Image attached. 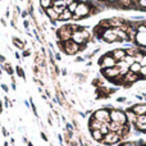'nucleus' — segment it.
<instances>
[{
	"label": "nucleus",
	"instance_id": "obj_18",
	"mask_svg": "<svg viewBox=\"0 0 146 146\" xmlns=\"http://www.w3.org/2000/svg\"><path fill=\"white\" fill-rule=\"evenodd\" d=\"M126 115H127V121H128V123H133L135 124L137 122V115L132 110H129V109L127 110Z\"/></svg>",
	"mask_w": 146,
	"mask_h": 146
},
{
	"label": "nucleus",
	"instance_id": "obj_47",
	"mask_svg": "<svg viewBox=\"0 0 146 146\" xmlns=\"http://www.w3.org/2000/svg\"><path fill=\"white\" fill-rule=\"evenodd\" d=\"M131 1L133 3V4H136V3H137V0H131Z\"/></svg>",
	"mask_w": 146,
	"mask_h": 146
},
{
	"label": "nucleus",
	"instance_id": "obj_38",
	"mask_svg": "<svg viewBox=\"0 0 146 146\" xmlns=\"http://www.w3.org/2000/svg\"><path fill=\"white\" fill-rule=\"evenodd\" d=\"M28 55H31V51L26 50V51H25V53H23V56H28Z\"/></svg>",
	"mask_w": 146,
	"mask_h": 146
},
{
	"label": "nucleus",
	"instance_id": "obj_39",
	"mask_svg": "<svg viewBox=\"0 0 146 146\" xmlns=\"http://www.w3.org/2000/svg\"><path fill=\"white\" fill-rule=\"evenodd\" d=\"M55 58H56V60H60V54L56 53V54H55Z\"/></svg>",
	"mask_w": 146,
	"mask_h": 146
},
{
	"label": "nucleus",
	"instance_id": "obj_8",
	"mask_svg": "<svg viewBox=\"0 0 146 146\" xmlns=\"http://www.w3.org/2000/svg\"><path fill=\"white\" fill-rule=\"evenodd\" d=\"M101 74L103 77H105L106 80L109 81H113V80H117L119 77V68L118 67H111V68H105V69H101ZM122 77V76H121Z\"/></svg>",
	"mask_w": 146,
	"mask_h": 146
},
{
	"label": "nucleus",
	"instance_id": "obj_17",
	"mask_svg": "<svg viewBox=\"0 0 146 146\" xmlns=\"http://www.w3.org/2000/svg\"><path fill=\"white\" fill-rule=\"evenodd\" d=\"M91 136H92V139L95 140L96 142H101L104 135L100 132V129H94V131H91Z\"/></svg>",
	"mask_w": 146,
	"mask_h": 146
},
{
	"label": "nucleus",
	"instance_id": "obj_1",
	"mask_svg": "<svg viewBox=\"0 0 146 146\" xmlns=\"http://www.w3.org/2000/svg\"><path fill=\"white\" fill-rule=\"evenodd\" d=\"M91 14V4L90 1L88 3H85V1H78V5H77V9L76 12L73 13V17H72V21H81L82 18L85 17H90Z\"/></svg>",
	"mask_w": 146,
	"mask_h": 146
},
{
	"label": "nucleus",
	"instance_id": "obj_40",
	"mask_svg": "<svg viewBox=\"0 0 146 146\" xmlns=\"http://www.w3.org/2000/svg\"><path fill=\"white\" fill-rule=\"evenodd\" d=\"M41 136H42V139L45 140V141H48V137H46V135H45V133H41Z\"/></svg>",
	"mask_w": 146,
	"mask_h": 146
},
{
	"label": "nucleus",
	"instance_id": "obj_46",
	"mask_svg": "<svg viewBox=\"0 0 146 146\" xmlns=\"http://www.w3.org/2000/svg\"><path fill=\"white\" fill-rule=\"evenodd\" d=\"M98 1H103V3H106L108 0H98Z\"/></svg>",
	"mask_w": 146,
	"mask_h": 146
},
{
	"label": "nucleus",
	"instance_id": "obj_12",
	"mask_svg": "<svg viewBox=\"0 0 146 146\" xmlns=\"http://www.w3.org/2000/svg\"><path fill=\"white\" fill-rule=\"evenodd\" d=\"M139 80H140L139 74H135V73H132V72H128L126 76H123V86H131L132 83H135Z\"/></svg>",
	"mask_w": 146,
	"mask_h": 146
},
{
	"label": "nucleus",
	"instance_id": "obj_50",
	"mask_svg": "<svg viewBox=\"0 0 146 146\" xmlns=\"http://www.w3.org/2000/svg\"><path fill=\"white\" fill-rule=\"evenodd\" d=\"M145 25H146V19H145Z\"/></svg>",
	"mask_w": 146,
	"mask_h": 146
},
{
	"label": "nucleus",
	"instance_id": "obj_43",
	"mask_svg": "<svg viewBox=\"0 0 146 146\" xmlns=\"http://www.w3.org/2000/svg\"><path fill=\"white\" fill-rule=\"evenodd\" d=\"M86 66H87V67H91V66H92V62H87V64H86Z\"/></svg>",
	"mask_w": 146,
	"mask_h": 146
},
{
	"label": "nucleus",
	"instance_id": "obj_36",
	"mask_svg": "<svg viewBox=\"0 0 146 146\" xmlns=\"http://www.w3.org/2000/svg\"><path fill=\"white\" fill-rule=\"evenodd\" d=\"M136 99H137V100H140V101H142V100H144V96H142V95H136Z\"/></svg>",
	"mask_w": 146,
	"mask_h": 146
},
{
	"label": "nucleus",
	"instance_id": "obj_33",
	"mask_svg": "<svg viewBox=\"0 0 146 146\" xmlns=\"http://www.w3.org/2000/svg\"><path fill=\"white\" fill-rule=\"evenodd\" d=\"M140 66H141V67H146V53H144L141 60H140Z\"/></svg>",
	"mask_w": 146,
	"mask_h": 146
},
{
	"label": "nucleus",
	"instance_id": "obj_27",
	"mask_svg": "<svg viewBox=\"0 0 146 146\" xmlns=\"http://www.w3.org/2000/svg\"><path fill=\"white\" fill-rule=\"evenodd\" d=\"M108 123H109V122H108ZM108 123H103V124H101V127H100V132L104 135V136H105L106 133H109V132H110V131H109Z\"/></svg>",
	"mask_w": 146,
	"mask_h": 146
},
{
	"label": "nucleus",
	"instance_id": "obj_16",
	"mask_svg": "<svg viewBox=\"0 0 146 146\" xmlns=\"http://www.w3.org/2000/svg\"><path fill=\"white\" fill-rule=\"evenodd\" d=\"M101 124H103L101 122L96 121L95 118H92V117H91L90 123H88V128H90V131H94V129H100Z\"/></svg>",
	"mask_w": 146,
	"mask_h": 146
},
{
	"label": "nucleus",
	"instance_id": "obj_24",
	"mask_svg": "<svg viewBox=\"0 0 146 146\" xmlns=\"http://www.w3.org/2000/svg\"><path fill=\"white\" fill-rule=\"evenodd\" d=\"M77 5H78V0H74V1L71 3V4H69L68 7H67V9H68L69 12H71L72 14H73V13L76 12V9H77Z\"/></svg>",
	"mask_w": 146,
	"mask_h": 146
},
{
	"label": "nucleus",
	"instance_id": "obj_48",
	"mask_svg": "<svg viewBox=\"0 0 146 146\" xmlns=\"http://www.w3.org/2000/svg\"><path fill=\"white\" fill-rule=\"evenodd\" d=\"M28 146H33L32 144H31V142H28Z\"/></svg>",
	"mask_w": 146,
	"mask_h": 146
},
{
	"label": "nucleus",
	"instance_id": "obj_23",
	"mask_svg": "<svg viewBox=\"0 0 146 146\" xmlns=\"http://www.w3.org/2000/svg\"><path fill=\"white\" fill-rule=\"evenodd\" d=\"M51 5H53V1H51V0H40V7H41L42 10L50 8Z\"/></svg>",
	"mask_w": 146,
	"mask_h": 146
},
{
	"label": "nucleus",
	"instance_id": "obj_31",
	"mask_svg": "<svg viewBox=\"0 0 146 146\" xmlns=\"http://www.w3.org/2000/svg\"><path fill=\"white\" fill-rule=\"evenodd\" d=\"M15 71H17V74H18V76H19V77H22V78H23V80H26V74H25V72H23V69H22V68H21V67H19V66H18V67H17V68H15Z\"/></svg>",
	"mask_w": 146,
	"mask_h": 146
},
{
	"label": "nucleus",
	"instance_id": "obj_6",
	"mask_svg": "<svg viewBox=\"0 0 146 146\" xmlns=\"http://www.w3.org/2000/svg\"><path fill=\"white\" fill-rule=\"evenodd\" d=\"M92 118H95L96 121L101 122V123H108L110 122V110L109 109H99L92 114Z\"/></svg>",
	"mask_w": 146,
	"mask_h": 146
},
{
	"label": "nucleus",
	"instance_id": "obj_15",
	"mask_svg": "<svg viewBox=\"0 0 146 146\" xmlns=\"http://www.w3.org/2000/svg\"><path fill=\"white\" fill-rule=\"evenodd\" d=\"M72 17H73L72 13L69 12L68 9H66L60 15H59V19L58 21H60V22H68V21H72Z\"/></svg>",
	"mask_w": 146,
	"mask_h": 146
},
{
	"label": "nucleus",
	"instance_id": "obj_19",
	"mask_svg": "<svg viewBox=\"0 0 146 146\" xmlns=\"http://www.w3.org/2000/svg\"><path fill=\"white\" fill-rule=\"evenodd\" d=\"M13 44H14V45L19 49V50H23V49H25V46H26L25 41H21L18 37H13Z\"/></svg>",
	"mask_w": 146,
	"mask_h": 146
},
{
	"label": "nucleus",
	"instance_id": "obj_5",
	"mask_svg": "<svg viewBox=\"0 0 146 146\" xmlns=\"http://www.w3.org/2000/svg\"><path fill=\"white\" fill-rule=\"evenodd\" d=\"M117 62L114 60V58L110 55V53H106L99 59V66H100L101 69L105 68H111V67H115Z\"/></svg>",
	"mask_w": 146,
	"mask_h": 146
},
{
	"label": "nucleus",
	"instance_id": "obj_3",
	"mask_svg": "<svg viewBox=\"0 0 146 146\" xmlns=\"http://www.w3.org/2000/svg\"><path fill=\"white\" fill-rule=\"evenodd\" d=\"M110 121L111 122H117L119 124H127V115L124 111L119 110V109H110Z\"/></svg>",
	"mask_w": 146,
	"mask_h": 146
},
{
	"label": "nucleus",
	"instance_id": "obj_29",
	"mask_svg": "<svg viewBox=\"0 0 146 146\" xmlns=\"http://www.w3.org/2000/svg\"><path fill=\"white\" fill-rule=\"evenodd\" d=\"M3 67L5 68V71H7L8 74H10V76L13 74V68H12V66H10L9 63H4V64H3Z\"/></svg>",
	"mask_w": 146,
	"mask_h": 146
},
{
	"label": "nucleus",
	"instance_id": "obj_45",
	"mask_svg": "<svg viewBox=\"0 0 146 146\" xmlns=\"http://www.w3.org/2000/svg\"><path fill=\"white\" fill-rule=\"evenodd\" d=\"M3 111V105H1V101H0V113Z\"/></svg>",
	"mask_w": 146,
	"mask_h": 146
},
{
	"label": "nucleus",
	"instance_id": "obj_37",
	"mask_svg": "<svg viewBox=\"0 0 146 146\" xmlns=\"http://www.w3.org/2000/svg\"><path fill=\"white\" fill-rule=\"evenodd\" d=\"M0 63H1V64H4V63H5V58H4L3 55H0Z\"/></svg>",
	"mask_w": 146,
	"mask_h": 146
},
{
	"label": "nucleus",
	"instance_id": "obj_22",
	"mask_svg": "<svg viewBox=\"0 0 146 146\" xmlns=\"http://www.w3.org/2000/svg\"><path fill=\"white\" fill-rule=\"evenodd\" d=\"M126 50V55H129V56H135L136 55V53L140 50L139 48H133V46H129V48H127V49H124Z\"/></svg>",
	"mask_w": 146,
	"mask_h": 146
},
{
	"label": "nucleus",
	"instance_id": "obj_10",
	"mask_svg": "<svg viewBox=\"0 0 146 146\" xmlns=\"http://www.w3.org/2000/svg\"><path fill=\"white\" fill-rule=\"evenodd\" d=\"M108 22L110 28H122V30L126 28V19H123V18L113 17V18H109Z\"/></svg>",
	"mask_w": 146,
	"mask_h": 146
},
{
	"label": "nucleus",
	"instance_id": "obj_35",
	"mask_svg": "<svg viewBox=\"0 0 146 146\" xmlns=\"http://www.w3.org/2000/svg\"><path fill=\"white\" fill-rule=\"evenodd\" d=\"M124 101H127L126 98H117V103H124Z\"/></svg>",
	"mask_w": 146,
	"mask_h": 146
},
{
	"label": "nucleus",
	"instance_id": "obj_26",
	"mask_svg": "<svg viewBox=\"0 0 146 146\" xmlns=\"http://www.w3.org/2000/svg\"><path fill=\"white\" fill-rule=\"evenodd\" d=\"M123 62L127 64V66H131V64H133V63H135V58H133V56L126 55V56L123 58Z\"/></svg>",
	"mask_w": 146,
	"mask_h": 146
},
{
	"label": "nucleus",
	"instance_id": "obj_13",
	"mask_svg": "<svg viewBox=\"0 0 146 146\" xmlns=\"http://www.w3.org/2000/svg\"><path fill=\"white\" fill-rule=\"evenodd\" d=\"M110 55L114 58L115 62H119V60H123V58L126 56V50L122 48L119 49H114V50L110 51Z\"/></svg>",
	"mask_w": 146,
	"mask_h": 146
},
{
	"label": "nucleus",
	"instance_id": "obj_11",
	"mask_svg": "<svg viewBox=\"0 0 146 146\" xmlns=\"http://www.w3.org/2000/svg\"><path fill=\"white\" fill-rule=\"evenodd\" d=\"M133 45H136L137 48H144L146 49V32H137L135 36Z\"/></svg>",
	"mask_w": 146,
	"mask_h": 146
},
{
	"label": "nucleus",
	"instance_id": "obj_4",
	"mask_svg": "<svg viewBox=\"0 0 146 146\" xmlns=\"http://www.w3.org/2000/svg\"><path fill=\"white\" fill-rule=\"evenodd\" d=\"M56 37H58L59 42H66V41H69L72 37V31L69 28L68 25L62 26L60 28H58L56 31Z\"/></svg>",
	"mask_w": 146,
	"mask_h": 146
},
{
	"label": "nucleus",
	"instance_id": "obj_20",
	"mask_svg": "<svg viewBox=\"0 0 146 146\" xmlns=\"http://www.w3.org/2000/svg\"><path fill=\"white\" fill-rule=\"evenodd\" d=\"M135 8H137L136 10H141V12L146 10V0H137V3L135 4Z\"/></svg>",
	"mask_w": 146,
	"mask_h": 146
},
{
	"label": "nucleus",
	"instance_id": "obj_42",
	"mask_svg": "<svg viewBox=\"0 0 146 146\" xmlns=\"http://www.w3.org/2000/svg\"><path fill=\"white\" fill-rule=\"evenodd\" d=\"M62 74H63V76H67V69H63V72H62Z\"/></svg>",
	"mask_w": 146,
	"mask_h": 146
},
{
	"label": "nucleus",
	"instance_id": "obj_21",
	"mask_svg": "<svg viewBox=\"0 0 146 146\" xmlns=\"http://www.w3.org/2000/svg\"><path fill=\"white\" fill-rule=\"evenodd\" d=\"M140 69H141V66H140V63H137V62H135L133 64L129 66V72L135 73V74H139Z\"/></svg>",
	"mask_w": 146,
	"mask_h": 146
},
{
	"label": "nucleus",
	"instance_id": "obj_14",
	"mask_svg": "<svg viewBox=\"0 0 146 146\" xmlns=\"http://www.w3.org/2000/svg\"><path fill=\"white\" fill-rule=\"evenodd\" d=\"M137 117L139 115H145L146 114V104H135L133 106H131V109Z\"/></svg>",
	"mask_w": 146,
	"mask_h": 146
},
{
	"label": "nucleus",
	"instance_id": "obj_25",
	"mask_svg": "<svg viewBox=\"0 0 146 146\" xmlns=\"http://www.w3.org/2000/svg\"><path fill=\"white\" fill-rule=\"evenodd\" d=\"M135 127H136L137 131L146 132V124L145 123H139V122H136V123H135Z\"/></svg>",
	"mask_w": 146,
	"mask_h": 146
},
{
	"label": "nucleus",
	"instance_id": "obj_9",
	"mask_svg": "<svg viewBox=\"0 0 146 146\" xmlns=\"http://www.w3.org/2000/svg\"><path fill=\"white\" fill-rule=\"evenodd\" d=\"M121 136H119L117 132H109V133H106L105 136L103 137V140H101V142H103L104 145H115L118 144L119 141H121Z\"/></svg>",
	"mask_w": 146,
	"mask_h": 146
},
{
	"label": "nucleus",
	"instance_id": "obj_41",
	"mask_svg": "<svg viewBox=\"0 0 146 146\" xmlns=\"http://www.w3.org/2000/svg\"><path fill=\"white\" fill-rule=\"evenodd\" d=\"M23 25H25L26 28H28V21H25V23H23Z\"/></svg>",
	"mask_w": 146,
	"mask_h": 146
},
{
	"label": "nucleus",
	"instance_id": "obj_30",
	"mask_svg": "<svg viewBox=\"0 0 146 146\" xmlns=\"http://www.w3.org/2000/svg\"><path fill=\"white\" fill-rule=\"evenodd\" d=\"M139 77L142 78V80H146V67H141L139 72Z\"/></svg>",
	"mask_w": 146,
	"mask_h": 146
},
{
	"label": "nucleus",
	"instance_id": "obj_28",
	"mask_svg": "<svg viewBox=\"0 0 146 146\" xmlns=\"http://www.w3.org/2000/svg\"><path fill=\"white\" fill-rule=\"evenodd\" d=\"M99 25H100L101 27L104 28V30H108V28H110V26H109V22H108V19H101L100 22H99Z\"/></svg>",
	"mask_w": 146,
	"mask_h": 146
},
{
	"label": "nucleus",
	"instance_id": "obj_32",
	"mask_svg": "<svg viewBox=\"0 0 146 146\" xmlns=\"http://www.w3.org/2000/svg\"><path fill=\"white\" fill-rule=\"evenodd\" d=\"M137 122H139V123H145L146 124V114L145 115H139L137 117Z\"/></svg>",
	"mask_w": 146,
	"mask_h": 146
},
{
	"label": "nucleus",
	"instance_id": "obj_49",
	"mask_svg": "<svg viewBox=\"0 0 146 146\" xmlns=\"http://www.w3.org/2000/svg\"><path fill=\"white\" fill-rule=\"evenodd\" d=\"M51 1H56V0H51Z\"/></svg>",
	"mask_w": 146,
	"mask_h": 146
},
{
	"label": "nucleus",
	"instance_id": "obj_7",
	"mask_svg": "<svg viewBox=\"0 0 146 146\" xmlns=\"http://www.w3.org/2000/svg\"><path fill=\"white\" fill-rule=\"evenodd\" d=\"M101 40L106 44L121 42V41L118 40V37H117V35H115V32H114L113 28H108V30L104 31V32L101 33Z\"/></svg>",
	"mask_w": 146,
	"mask_h": 146
},
{
	"label": "nucleus",
	"instance_id": "obj_44",
	"mask_svg": "<svg viewBox=\"0 0 146 146\" xmlns=\"http://www.w3.org/2000/svg\"><path fill=\"white\" fill-rule=\"evenodd\" d=\"M142 96H144V100L146 101V92H142Z\"/></svg>",
	"mask_w": 146,
	"mask_h": 146
},
{
	"label": "nucleus",
	"instance_id": "obj_2",
	"mask_svg": "<svg viewBox=\"0 0 146 146\" xmlns=\"http://www.w3.org/2000/svg\"><path fill=\"white\" fill-rule=\"evenodd\" d=\"M58 46L63 53L68 54V55H76L77 53H80V51L82 50V48H81L78 44L73 42L72 40L66 41V42H59L58 41Z\"/></svg>",
	"mask_w": 146,
	"mask_h": 146
},
{
	"label": "nucleus",
	"instance_id": "obj_34",
	"mask_svg": "<svg viewBox=\"0 0 146 146\" xmlns=\"http://www.w3.org/2000/svg\"><path fill=\"white\" fill-rule=\"evenodd\" d=\"M83 60H85L83 56H77V58H76V62H77V63H82Z\"/></svg>",
	"mask_w": 146,
	"mask_h": 146
}]
</instances>
